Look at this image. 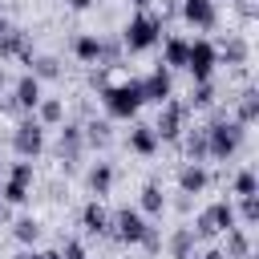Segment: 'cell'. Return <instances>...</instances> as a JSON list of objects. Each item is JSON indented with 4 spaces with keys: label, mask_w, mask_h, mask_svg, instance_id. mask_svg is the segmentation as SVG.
I'll list each match as a JSON object with an SVG mask.
<instances>
[{
    "label": "cell",
    "mask_w": 259,
    "mask_h": 259,
    "mask_svg": "<svg viewBox=\"0 0 259 259\" xmlns=\"http://www.w3.org/2000/svg\"><path fill=\"white\" fill-rule=\"evenodd\" d=\"M202 134H206V158H214V162H231L243 150V138H247V130L235 117H227L223 109L210 113V121L202 125Z\"/></svg>",
    "instance_id": "cell-1"
},
{
    "label": "cell",
    "mask_w": 259,
    "mask_h": 259,
    "mask_svg": "<svg viewBox=\"0 0 259 259\" xmlns=\"http://www.w3.org/2000/svg\"><path fill=\"white\" fill-rule=\"evenodd\" d=\"M97 93H101V105H105V117H109V121H134L138 109L146 105V101H142V85H138V77H130V81H113V85H105V89H97Z\"/></svg>",
    "instance_id": "cell-2"
},
{
    "label": "cell",
    "mask_w": 259,
    "mask_h": 259,
    "mask_svg": "<svg viewBox=\"0 0 259 259\" xmlns=\"http://www.w3.org/2000/svg\"><path fill=\"white\" fill-rule=\"evenodd\" d=\"M121 49L125 53H150L158 40H162V20L146 8V12H134L130 20H125V28H121Z\"/></svg>",
    "instance_id": "cell-3"
},
{
    "label": "cell",
    "mask_w": 259,
    "mask_h": 259,
    "mask_svg": "<svg viewBox=\"0 0 259 259\" xmlns=\"http://www.w3.org/2000/svg\"><path fill=\"white\" fill-rule=\"evenodd\" d=\"M32 182H36V170H32V162H12L8 166V174H4V182H0V202L4 206H20V202H28V194H32Z\"/></svg>",
    "instance_id": "cell-4"
},
{
    "label": "cell",
    "mask_w": 259,
    "mask_h": 259,
    "mask_svg": "<svg viewBox=\"0 0 259 259\" xmlns=\"http://www.w3.org/2000/svg\"><path fill=\"white\" fill-rule=\"evenodd\" d=\"M186 117H190V105L178 101V97H170V101L158 105V117L150 121V130L158 134V142H178L182 130H186Z\"/></svg>",
    "instance_id": "cell-5"
},
{
    "label": "cell",
    "mask_w": 259,
    "mask_h": 259,
    "mask_svg": "<svg viewBox=\"0 0 259 259\" xmlns=\"http://www.w3.org/2000/svg\"><path fill=\"white\" fill-rule=\"evenodd\" d=\"M12 150H16V158H24V162H32V158L45 154V125H40L32 113H24V117L12 125Z\"/></svg>",
    "instance_id": "cell-6"
},
{
    "label": "cell",
    "mask_w": 259,
    "mask_h": 259,
    "mask_svg": "<svg viewBox=\"0 0 259 259\" xmlns=\"http://www.w3.org/2000/svg\"><path fill=\"white\" fill-rule=\"evenodd\" d=\"M146 227H150V219H146L138 206H121V210L109 214V235H113L117 243H125V247H138L142 235H146Z\"/></svg>",
    "instance_id": "cell-7"
},
{
    "label": "cell",
    "mask_w": 259,
    "mask_h": 259,
    "mask_svg": "<svg viewBox=\"0 0 259 259\" xmlns=\"http://www.w3.org/2000/svg\"><path fill=\"white\" fill-rule=\"evenodd\" d=\"M214 69H219V49H214V40H210V36L190 40V53H186V73L194 77V85H198V81H214Z\"/></svg>",
    "instance_id": "cell-8"
},
{
    "label": "cell",
    "mask_w": 259,
    "mask_h": 259,
    "mask_svg": "<svg viewBox=\"0 0 259 259\" xmlns=\"http://www.w3.org/2000/svg\"><path fill=\"white\" fill-rule=\"evenodd\" d=\"M57 162L65 170H77L81 158H85V134H81V121H61V134H57V146H53Z\"/></svg>",
    "instance_id": "cell-9"
},
{
    "label": "cell",
    "mask_w": 259,
    "mask_h": 259,
    "mask_svg": "<svg viewBox=\"0 0 259 259\" xmlns=\"http://www.w3.org/2000/svg\"><path fill=\"white\" fill-rule=\"evenodd\" d=\"M138 85H142V101H150V105H162L174 97V73L162 65H154L146 77H138Z\"/></svg>",
    "instance_id": "cell-10"
},
{
    "label": "cell",
    "mask_w": 259,
    "mask_h": 259,
    "mask_svg": "<svg viewBox=\"0 0 259 259\" xmlns=\"http://www.w3.org/2000/svg\"><path fill=\"white\" fill-rule=\"evenodd\" d=\"M40 97H45V85L24 69L16 81H12V93H8V101H12V109H20V113H32L36 105H40Z\"/></svg>",
    "instance_id": "cell-11"
},
{
    "label": "cell",
    "mask_w": 259,
    "mask_h": 259,
    "mask_svg": "<svg viewBox=\"0 0 259 259\" xmlns=\"http://www.w3.org/2000/svg\"><path fill=\"white\" fill-rule=\"evenodd\" d=\"M178 12H182V20H186L190 28H198V32H210V28L219 24L214 0H178Z\"/></svg>",
    "instance_id": "cell-12"
},
{
    "label": "cell",
    "mask_w": 259,
    "mask_h": 259,
    "mask_svg": "<svg viewBox=\"0 0 259 259\" xmlns=\"http://www.w3.org/2000/svg\"><path fill=\"white\" fill-rule=\"evenodd\" d=\"M0 57H12V61H32L36 57V49H32V40H28V32L24 28H16V24H8L4 32H0Z\"/></svg>",
    "instance_id": "cell-13"
},
{
    "label": "cell",
    "mask_w": 259,
    "mask_h": 259,
    "mask_svg": "<svg viewBox=\"0 0 259 259\" xmlns=\"http://www.w3.org/2000/svg\"><path fill=\"white\" fill-rule=\"evenodd\" d=\"M125 146H130V154H138V158H154L158 154V134L150 130V121H134L130 125V138H125Z\"/></svg>",
    "instance_id": "cell-14"
},
{
    "label": "cell",
    "mask_w": 259,
    "mask_h": 259,
    "mask_svg": "<svg viewBox=\"0 0 259 259\" xmlns=\"http://www.w3.org/2000/svg\"><path fill=\"white\" fill-rule=\"evenodd\" d=\"M210 186V174H206V166L202 162H182L178 166V194H202Z\"/></svg>",
    "instance_id": "cell-15"
},
{
    "label": "cell",
    "mask_w": 259,
    "mask_h": 259,
    "mask_svg": "<svg viewBox=\"0 0 259 259\" xmlns=\"http://www.w3.org/2000/svg\"><path fill=\"white\" fill-rule=\"evenodd\" d=\"M202 219L210 223L214 235H227L231 227H239V219H235V202H231V198H219V202L202 206Z\"/></svg>",
    "instance_id": "cell-16"
},
{
    "label": "cell",
    "mask_w": 259,
    "mask_h": 259,
    "mask_svg": "<svg viewBox=\"0 0 259 259\" xmlns=\"http://www.w3.org/2000/svg\"><path fill=\"white\" fill-rule=\"evenodd\" d=\"M73 57H77L81 65H101L105 40H101L97 32H77V36H73Z\"/></svg>",
    "instance_id": "cell-17"
},
{
    "label": "cell",
    "mask_w": 259,
    "mask_h": 259,
    "mask_svg": "<svg viewBox=\"0 0 259 259\" xmlns=\"http://www.w3.org/2000/svg\"><path fill=\"white\" fill-rule=\"evenodd\" d=\"M158 45H162V61H158L162 69H170V73H174V69H186V53H190V40H186V36L174 32V36H166V40H158Z\"/></svg>",
    "instance_id": "cell-18"
},
{
    "label": "cell",
    "mask_w": 259,
    "mask_h": 259,
    "mask_svg": "<svg viewBox=\"0 0 259 259\" xmlns=\"http://www.w3.org/2000/svg\"><path fill=\"white\" fill-rule=\"evenodd\" d=\"M166 251H170V259H194V255H198L194 231H190V227H174L170 239H166Z\"/></svg>",
    "instance_id": "cell-19"
},
{
    "label": "cell",
    "mask_w": 259,
    "mask_h": 259,
    "mask_svg": "<svg viewBox=\"0 0 259 259\" xmlns=\"http://www.w3.org/2000/svg\"><path fill=\"white\" fill-rule=\"evenodd\" d=\"M81 134H85V150H105V146L113 142V125H109V117H89V121L81 125Z\"/></svg>",
    "instance_id": "cell-20"
},
{
    "label": "cell",
    "mask_w": 259,
    "mask_h": 259,
    "mask_svg": "<svg viewBox=\"0 0 259 259\" xmlns=\"http://www.w3.org/2000/svg\"><path fill=\"white\" fill-rule=\"evenodd\" d=\"M81 227H85V235H97V239L109 235V210H105L97 198L85 202V206H81Z\"/></svg>",
    "instance_id": "cell-21"
},
{
    "label": "cell",
    "mask_w": 259,
    "mask_h": 259,
    "mask_svg": "<svg viewBox=\"0 0 259 259\" xmlns=\"http://www.w3.org/2000/svg\"><path fill=\"white\" fill-rule=\"evenodd\" d=\"M85 186L101 198V194H109L113 190V162H93L89 170H85Z\"/></svg>",
    "instance_id": "cell-22"
},
{
    "label": "cell",
    "mask_w": 259,
    "mask_h": 259,
    "mask_svg": "<svg viewBox=\"0 0 259 259\" xmlns=\"http://www.w3.org/2000/svg\"><path fill=\"white\" fill-rule=\"evenodd\" d=\"M219 49V65L227 61V65H247L251 61V45L243 40V36H227L223 45H214Z\"/></svg>",
    "instance_id": "cell-23"
},
{
    "label": "cell",
    "mask_w": 259,
    "mask_h": 259,
    "mask_svg": "<svg viewBox=\"0 0 259 259\" xmlns=\"http://www.w3.org/2000/svg\"><path fill=\"white\" fill-rule=\"evenodd\" d=\"M235 121H239L243 130L259 121V89H243V93H239V101H235Z\"/></svg>",
    "instance_id": "cell-24"
},
{
    "label": "cell",
    "mask_w": 259,
    "mask_h": 259,
    "mask_svg": "<svg viewBox=\"0 0 259 259\" xmlns=\"http://www.w3.org/2000/svg\"><path fill=\"white\" fill-rule=\"evenodd\" d=\"M32 117H36L45 130H53V125L65 121V101H61V97H40V105L32 109Z\"/></svg>",
    "instance_id": "cell-25"
},
{
    "label": "cell",
    "mask_w": 259,
    "mask_h": 259,
    "mask_svg": "<svg viewBox=\"0 0 259 259\" xmlns=\"http://www.w3.org/2000/svg\"><path fill=\"white\" fill-rule=\"evenodd\" d=\"M178 142H182V150H186V162H206V134H202V125H194V130L186 125Z\"/></svg>",
    "instance_id": "cell-26"
},
{
    "label": "cell",
    "mask_w": 259,
    "mask_h": 259,
    "mask_svg": "<svg viewBox=\"0 0 259 259\" xmlns=\"http://www.w3.org/2000/svg\"><path fill=\"white\" fill-rule=\"evenodd\" d=\"M28 73H32L40 85H45V81H57V77H61V61L49 57V53H36V57L28 61Z\"/></svg>",
    "instance_id": "cell-27"
},
{
    "label": "cell",
    "mask_w": 259,
    "mask_h": 259,
    "mask_svg": "<svg viewBox=\"0 0 259 259\" xmlns=\"http://www.w3.org/2000/svg\"><path fill=\"white\" fill-rule=\"evenodd\" d=\"M138 210H142V214H162V210H166V194H162L158 182H146V186H142V194H138Z\"/></svg>",
    "instance_id": "cell-28"
},
{
    "label": "cell",
    "mask_w": 259,
    "mask_h": 259,
    "mask_svg": "<svg viewBox=\"0 0 259 259\" xmlns=\"http://www.w3.org/2000/svg\"><path fill=\"white\" fill-rule=\"evenodd\" d=\"M12 239H16L20 247H32V243L40 239V223H36L32 214H20V219L12 223Z\"/></svg>",
    "instance_id": "cell-29"
},
{
    "label": "cell",
    "mask_w": 259,
    "mask_h": 259,
    "mask_svg": "<svg viewBox=\"0 0 259 259\" xmlns=\"http://www.w3.org/2000/svg\"><path fill=\"white\" fill-rule=\"evenodd\" d=\"M223 251H227V259H243V255H251V235H247V227H231Z\"/></svg>",
    "instance_id": "cell-30"
},
{
    "label": "cell",
    "mask_w": 259,
    "mask_h": 259,
    "mask_svg": "<svg viewBox=\"0 0 259 259\" xmlns=\"http://www.w3.org/2000/svg\"><path fill=\"white\" fill-rule=\"evenodd\" d=\"M214 97H219V89H214V81H198V85L190 89V97H186V105H190V113H194V109H210V105H214Z\"/></svg>",
    "instance_id": "cell-31"
},
{
    "label": "cell",
    "mask_w": 259,
    "mask_h": 259,
    "mask_svg": "<svg viewBox=\"0 0 259 259\" xmlns=\"http://www.w3.org/2000/svg\"><path fill=\"white\" fill-rule=\"evenodd\" d=\"M231 194H235V198H247V194H259V178H255V170H251V166H243V170H235V178H231Z\"/></svg>",
    "instance_id": "cell-32"
},
{
    "label": "cell",
    "mask_w": 259,
    "mask_h": 259,
    "mask_svg": "<svg viewBox=\"0 0 259 259\" xmlns=\"http://www.w3.org/2000/svg\"><path fill=\"white\" fill-rule=\"evenodd\" d=\"M235 219H239V227H251V223H259V194H247V198H239V202H235Z\"/></svg>",
    "instance_id": "cell-33"
},
{
    "label": "cell",
    "mask_w": 259,
    "mask_h": 259,
    "mask_svg": "<svg viewBox=\"0 0 259 259\" xmlns=\"http://www.w3.org/2000/svg\"><path fill=\"white\" fill-rule=\"evenodd\" d=\"M142 251H150V255H158L162 247H166V239H162V231L158 227H146V235H142V243H138Z\"/></svg>",
    "instance_id": "cell-34"
},
{
    "label": "cell",
    "mask_w": 259,
    "mask_h": 259,
    "mask_svg": "<svg viewBox=\"0 0 259 259\" xmlns=\"http://www.w3.org/2000/svg\"><path fill=\"white\" fill-rule=\"evenodd\" d=\"M61 259H89V251H85V243H77V239H69V243L61 247Z\"/></svg>",
    "instance_id": "cell-35"
},
{
    "label": "cell",
    "mask_w": 259,
    "mask_h": 259,
    "mask_svg": "<svg viewBox=\"0 0 259 259\" xmlns=\"http://www.w3.org/2000/svg\"><path fill=\"white\" fill-rule=\"evenodd\" d=\"M194 259H227V251H223V247H210V251H202V255H194Z\"/></svg>",
    "instance_id": "cell-36"
},
{
    "label": "cell",
    "mask_w": 259,
    "mask_h": 259,
    "mask_svg": "<svg viewBox=\"0 0 259 259\" xmlns=\"http://www.w3.org/2000/svg\"><path fill=\"white\" fill-rule=\"evenodd\" d=\"M190 202H194V198H190V194H182V198L174 202V210H182V214H186V210H190Z\"/></svg>",
    "instance_id": "cell-37"
},
{
    "label": "cell",
    "mask_w": 259,
    "mask_h": 259,
    "mask_svg": "<svg viewBox=\"0 0 259 259\" xmlns=\"http://www.w3.org/2000/svg\"><path fill=\"white\" fill-rule=\"evenodd\" d=\"M65 4H69V8H77V12H81V8H89V4H93V0H65Z\"/></svg>",
    "instance_id": "cell-38"
},
{
    "label": "cell",
    "mask_w": 259,
    "mask_h": 259,
    "mask_svg": "<svg viewBox=\"0 0 259 259\" xmlns=\"http://www.w3.org/2000/svg\"><path fill=\"white\" fill-rule=\"evenodd\" d=\"M32 259H61V251H36Z\"/></svg>",
    "instance_id": "cell-39"
},
{
    "label": "cell",
    "mask_w": 259,
    "mask_h": 259,
    "mask_svg": "<svg viewBox=\"0 0 259 259\" xmlns=\"http://www.w3.org/2000/svg\"><path fill=\"white\" fill-rule=\"evenodd\" d=\"M32 255H36V251H32V247H24V251H16L12 259H32Z\"/></svg>",
    "instance_id": "cell-40"
},
{
    "label": "cell",
    "mask_w": 259,
    "mask_h": 259,
    "mask_svg": "<svg viewBox=\"0 0 259 259\" xmlns=\"http://www.w3.org/2000/svg\"><path fill=\"white\" fill-rule=\"evenodd\" d=\"M130 4H134V8H138V12H146V8H150V4H154V0H130Z\"/></svg>",
    "instance_id": "cell-41"
},
{
    "label": "cell",
    "mask_w": 259,
    "mask_h": 259,
    "mask_svg": "<svg viewBox=\"0 0 259 259\" xmlns=\"http://www.w3.org/2000/svg\"><path fill=\"white\" fill-rule=\"evenodd\" d=\"M0 182H4V174H0ZM0 219H4V202H0Z\"/></svg>",
    "instance_id": "cell-42"
},
{
    "label": "cell",
    "mask_w": 259,
    "mask_h": 259,
    "mask_svg": "<svg viewBox=\"0 0 259 259\" xmlns=\"http://www.w3.org/2000/svg\"><path fill=\"white\" fill-rule=\"evenodd\" d=\"M243 259H255V251H251V255H243Z\"/></svg>",
    "instance_id": "cell-43"
},
{
    "label": "cell",
    "mask_w": 259,
    "mask_h": 259,
    "mask_svg": "<svg viewBox=\"0 0 259 259\" xmlns=\"http://www.w3.org/2000/svg\"><path fill=\"white\" fill-rule=\"evenodd\" d=\"M166 4H178V0H166Z\"/></svg>",
    "instance_id": "cell-44"
}]
</instances>
